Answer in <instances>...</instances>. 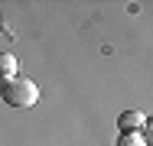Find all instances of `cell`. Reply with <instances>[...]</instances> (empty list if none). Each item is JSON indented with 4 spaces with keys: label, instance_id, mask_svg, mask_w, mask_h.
Listing matches in <instances>:
<instances>
[{
    "label": "cell",
    "instance_id": "cell-1",
    "mask_svg": "<svg viewBox=\"0 0 153 146\" xmlns=\"http://www.w3.org/2000/svg\"><path fill=\"white\" fill-rule=\"evenodd\" d=\"M0 97H3V104H10L13 111H30L33 104L39 101V88H36V81H30V78H10V81L0 85Z\"/></svg>",
    "mask_w": 153,
    "mask_h": 146
},
{
    "label": "cell",
    "instance_id": "cell-2",
    "mask_svg": "<svg viewBox=\"0 0 153 146\" xmlns=\"http://www.w3.org/2000/svg\"><path fill=\"white\" fill-rule=\"evenodd\" d=\"M143 123H147L143 111H124V114L117 117V127H121V133H137V130H143Z\"/></svg>",
    "mask_w": 153,
    "mask_h": 146
},
{
    "label": "cell",
    "instance_id": "cell-3",
    "mask_svg": "<svg viewBox=\"0 0 153 146\" xmlns=\"http://www.w3.org/2000/svg\"><path fill=\"white\" fill-rule=\"evenodd\" d=\"M16 78V58L10 52H0V81H10Z\"/></svg>",
    "mask_w": 153,
    "mask_h": 146
},
{
    "label": "cell",
    "instance_id": "cell-4",
    "mask_svg": "<svg viewBox=\"0 0 153 146\" xmlns=\"http://www.w3.org/2000/svg\"><path fill=\"white\" fill-rule=\"evenodd\" d=\"M117 146H147V140L140 133H121L117 136Z\"/></svg>",
    "mask_w": 153,
    "mask_h": 146
}]
</instances>
